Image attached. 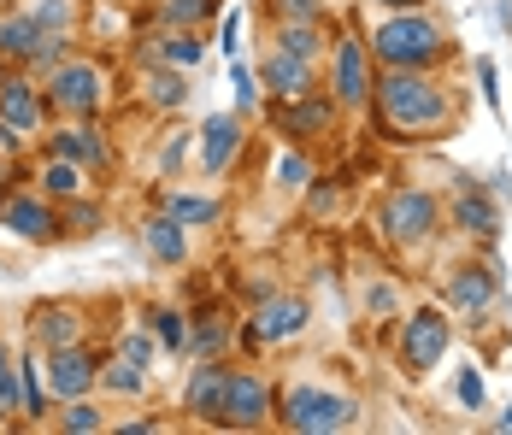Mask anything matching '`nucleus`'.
Listing matches in <instances>:
<instances>
[{"instance_id": "15", "label": "nucleus", "mask_w": 512, "mask_h": 435, "mask_svg": "<svg viewBox=\"0 0 512 435\" xmlns=\"http://www.w3.org/2000/svg\"><path fill=\"white\" fill-rule=\"evenodd\" d=\"M48 153L77 159L89 177H106V171H112V142H106V130L95 124V118H65V130L48 136Z\"/></svg>"}, {"instance_id": "9", "label": "nucleus", "mask_w": 512, "mask_h": 435, "mask_svg": "<svg viewBox=\"0 0 512 435\" xmlns=\"http://www.w3.org/2000/svg\"><path fill=\"white\" fill-rule=\"evenodd\" d=\"M271 412H277V388L265 383L259 371L248 365H230V377H224V406H218V430H265L271 424Z\"/></svg>"}, {"instance_id": "43", "label": "nucleus", "mask_w": 512, "mask_h": 435, "mask_svg": "<svg viewBox=\"0 0 512 435\" xmlns=\"http://www.w3.org/2000/svg\"><path fill=\"white\" fill-rule=\"evenodd\" d=\"M183 159H189V130H177V136L165 142V153H159V171H165V177H183Z\"/></svg>"}, {"instance_id": "39", "label": "nucleus", "mask_w": 512, "mask_h": 435, "mask_svg": "<svg viewBox=\"0 0 512 435\" xmlns=\"http://www.w3.org/2000/svg\"><path fill=\"white\" fill-rule=\"evenodd\" d=\"M71 59V36H42L36 42V53H30V65L24 71H36V77H48L53 65H65Z\"/></svg>"}, {"instance_id": "17", "label": "nucleus", "mask_w": 512, "mask_h": 435, "mask_svg": "<svg viewBox=\"0 0 512 435\" xmlns=\"http://www.w3.org/2000/svg\"><path fill=\"white\" fill-rule=\"evenodd\" d=\"M254 77H259V89H265L271 100H295V95H307V89H318V65H307V59H295V53H283V48H271V42H265V53H259Z\"/></svg>"}, {"instance_id": "49", "label": "nucleus", "mask_w": 512, "mask_h": 435, "mask_svg": "<svg viewBox=\"0 0 512 435\" xmlns=\"http://www.w3.org/2000/svg\"><path fill=\"white\" fill-rule=\"evenodd\" d=\"M489 430H501V435H512V406H507V412H501V418H495V424H489Z\"/></svg>"}, {"instance_id": "2", "label": "nucleus", "mask_w": 512, "mask_h": 435, "mask_svg": "<svg viewBox=\"0 0 512 435\" xmlns=\"http://www.w3.org/2000/svg\"><path fill=\"white\" fill-rule=\"evenodd\" d=\"M365 48L377 65H401V71H442L454 59V30L442 18H430V6H412V12H383L371 30H365Z\"/></svg>"}, {"instance_id": "44", "label": "nucleus", "mask_w": 512, "mask_h": 435, "mask_svg": "<svg viewBox=\"0 0 512 435\" xmlns=\"http://www.w3.org/2000/svg\"><path fill=\"white\" fill-rule=\"evenodd\" d=\"M454 388H460V406H465V412H483V371H471V365H465Z\"/></svg>"}, {"instance_id": "3", "label": "nucleus", "mask_w": 512, "mask_h": 435, "mask_svg": "<svg viewBox=\"0 0 512 435\" xmlns=\"http://www.w3.org/2000/svg\"><path fill=\"white\" fill-rule=\"evenodd\" d=\"M436 230H442V194L436 189L401 183V189L383 194V206H377V236H383L389 247L418 253V247L436 242Z\"/></svg>"}, {"instance_id": "29", "label": "nucleus", "mask_w": 512, "mask_h": 435, "mask_svg": "<svg viewBox=\"0 0 512 435\" xmlns=\"http://www.w3.org/2000/svg\"><path fill=\"white\" fill-rule=\"evenodd\" d=\"M148 383H154V371H148V365H136V359H124V353L101 359V394L136 400V394H148Z\"/></svg>"}, {"instance_id": "12", "label": "nucleus", "mask_w": 512, "mask_h": 435, "mask_svg": "<svg viewBox=\"0 0 512 435\" xmlns=\"http://www.w3.org/2000/svg\"><path fill=\"white\" fill-rule=\"evenodd\" d=\"M442 224L460 230V236H477V242H495V230H501V200H495V189L460 177L454 194L442 200Z\"/></svg>"}, {"instance_id": "35", "label": "nucleus", "mask_w": 512, "mask_h": 435, "mask_svg": "<svg viewBox=\"0 0 512 435\" xmlns=\"http://www.w3.org/2000/svg\"><path fill=\"white\" fill-rule=\"evenodd\" d=\"M230 89H236V112L254 118L259 112V77H254V65H242V53L230 59Z\"/></svg>"}, {"instance_id": "18", "label": "nucleus", "mask_w": 512, "mask_h": 435, "mask_svg": "<svg viewBox=\"0 0 512 435\" xmlns=\"http://www.w3.org/2000/svg\"><path fill=\"white\" fill-rule=\"evenodd\" d=\"M307 324H312V306L301 300V294L271 289V294H265V300L254 306V330H259V341H301V336H307Z\"/></svg>"}, {"instance_id": "7", "label": "nucleus", "mask_w": 512, "mask_h": 435, "mask_svg": "<svg viewBox=\"0 0 512 435\" xmlns=\"http://www.w3.org/2000/svg\"><path fill=\"white\" fill-rule=\"evenodd\" d=\"M324 59H330V95H336V106L342 112H365L371 106V83H377V59L365 48V36L336 30Z\"/></svg>"}, {"instance_id": "32", "label": "nucleus", "mask_w": 512, "mask_h": 435, "mask_svg": "<svg viewBox=\"0 0 512 435\" xmlns=\"http://www.w3.org/2000/svg\"><path fill=\"white\" fill-rule=\"evenodd\" d=\"M30 18L42 24V36H77L83 6L77 0H30Z\"/></svg>"}, {"instance_id": "45", "label": "nucleus", "mask_w": 512, "mask_h": 435, "mask_svg": "<svg viewBox=\"0 0 512 435\" xmlns=\"http://www.w3.org/2000/svg\"><path fill=\"white\" fill-rule=\"evenodd\" d=\"M336 200H342V189H336V183H312V194H307V218H324V212H336Z\"/></svg>"}, {"instance_id": "16", "label": "nucleus", "mask_w": 512, "mask_h": 435, "mask_svg": "<svg viewBox=\"0 0 512 435\" xmlns=\"http://www.w3.org/2000/svg\"><path fill=\"white\" fill-rule=\"evenodd\" d=\"M71 341H89V318L77 300H42L30 306V347L53 353V347H71Z\"/></svg>"}, {"instance_id": "13", "label": "nucleus", "mask_w": 512, "mask_h": 435, "mask_svg": "<svg viewBox=\"0 0 512 435\" xmlns=\"http://www.w3.org/2000/svg\"><path fill=\"white\" fill-rule=\"evenodd\" d=\"M0 224L30 247H48L59 242V206H53L42 189H18V194H0Z\"/></svg>"}, {"instance_id": "25", "label": "nucleus", "mask_w": 512, "mask_h": 435, "mask_svg": "<svg viewBox=\"0 0 512 435\" xmlns=\"http://www.w3.org/2000/svg\"><path fill=\"white\" fill-rule=\"evenodd\" d=\"M230 318H218V312H201V318H189V336H183V359H224L230 353Z\"/></svg>"}, {"instance_id": "11", "label": "nucleus", "mask_w": 512, "mask_h": 435, "mask_svg": "<svg viewBox=\"0 0 512 435\" xmlns=\"http://www.w3.org/2000/svg\"><path fill=\"white\" fill-rule=\"evenodd\" d=\"M42 377H48V394H53V400L95 394V388H101V353H95L89 341L53 347V353H42Z\"/></svg>"}, {"instance_id": "50", "label": "nucleus", "mask_w": 512, "mask_h": 435, "mask_svg": "<svg viewBox=\"0 0 512 435\" xmlns=\"http://www.w3.org/2000/svg\"><path fill=\"white\" fill-rule=\"evenodd\" d=\"M6 77H12V65H6V59H0V83H6Z\"/></svg>"}, {"instance_id": "34", "label": "nucleus", "mask_w": 512, "mask_h": 435, "mask_svg": "<svg viewBox=\"0 0 512 435\" xmlns=\"http://www.w3.org/2000/svg\"><path fill=\"white\" fill-rule=\"evenodd\" d=\"M148 330H154V341L165 347V353H183V336H189V318H183L177 306H154V312H148Z\"/></svg>"}, {"instance_id": "41", "label": "nucleus", "mask_w": 512, "mask_h": 435, "mask_svg": "<svg viewBox=\"0 0 512 435\" xmlns=\"http://www.w3.org/2000/svg\"><path fill=\"white\" fill-rule=\"evenodd\" d=\"M18 418V359L0 347V424Z\"/></svg>"}, {"instance_id": "33", "label": "nucleus", "mask_w": 512, "mask_h": 435, "mask_svg": "<svg viewBox=\"0 0 512 435\" xmlns=\"http://www.w3.org/2000/svg\"><path fill=\"white\" fill-rule=\"evenodd\" d=\"M65 435H101L106 430V412L95 406V394H77V400H65V412L53 418Z\"/></svg>"}, {"instance_id": "20", "label": "nucleus", "mask_w": 512, "mask_h": 435, "mask_svg": "<svg viewBox=\"0 0 512 435\" xmlns=\"http://www.w3.org/2000/svg\"><path fill=\"white\" fill-rule=\"evenodd\" d=\"M242 112H218L201 124V171L206 177H224L236 159H242Z\"/></svg>"}, {"instance_id": "28", "label": "nucleus", "mask_w": 512, "mask_h": 435, "mask_svg": "<svg viewBox=\"0 0 512 435\" xmlns=\"http://www.w3.org/2000/svg\"><path fill=\"white\" fill-rule=\"evenodd\" d=\"M218 12H224V0H154L159 30H206Z\"/></svg>"}, {"instance_id": "5", "label": "nucleus", "mask_w": 512, "mask_h": 435, "mask_svg": "<svg viewBox=\"0 0 512 435\" xmlns=\"http://www.w3.org/2000/svg\"><path fill=\"white\" fill-rule=\"evenodd\" d=\"M48 112L59 118H101L106 100H112V71H106L101 59H65V65H53L48 71Z\"/></svg>"}, {"instance_id": "37", "label": "nucleus", "mask_w": 512, "mask_h": 435, "mask_svg": "<svg viewBox=\"0 0 512 435\" xmlns=\"http://www.w3.org/2000/svg\"><path fill=\"white\" fill-rule=\"evenodd\" d=\"M265 6V24L277 18H330V0H259Z\"/></svg>"}, {"instance_id": "30", "label": "nucleus", "mask_w": 512, "mask_h": 435, "mask_svg": "<svg viewBox=\"0 0 512 435\" xmlns=\"http://www.w3.org/2000/svg\"><path fill=\"white\" fill-rule=\"evenodd\" d=\"M165 212H171L183 230H206V224L224 218V200H212V194H189V189H165Z\"/></svg>"}, {"instance_id": "4", "label": "nucleus", "mask_w": 512, "mask_h": 435, "mask_svg": "<svg viewBox=\"0 0 512 435\" xmlns=\"http://www.w3.org/2000/svg\"><path fill=\"white\" fill-rule=\"evenodd\" d=\"M354 418H359L354 400L324 383H289L277 394V412H271V424H283L289 435H336L354 430Z\"/></svg>"}, {"instance_id": "24", "label": "nucleus", "mask_w": 512, "mask_h": 435, "mask_svg": "<svg viewBox=\"0 0 512 435\" xmlns=\"http://www.w3.org/2000/svg\"><path fill=\"white\" fill-rule=\"evenodd\" d=\"M142 247L154 253L159 265H183L189 259V230L171 212H154V218H142Z\"/></svg>"}, {"instance_id": "27", "label": "nucleus", "mask_w": 512, "mask_h": 435, "mask_svg": "<svg viewBox=\"0 0 512 435\" xmlns=\"http://www.w3.org/2000/svg\"><path fill=\"white\" fill-rule=\"evenodd\" d=\"M18 418H24V424H42V418H48V377H42V353H24V359H18Z\"/></svg>"}, {"instance_id": "47", "label": "nucleus", "mask_w": 512, "mask_h": 435, "mask_svg": "<svg viewBox=\"0 0 512 435\" xmlns=\"http://www.w3.org/2000/svg\"><path fill=\"white\" fill-rule=\"evenodd\" d=\"M159 418H130V424H118V435H154Z\"/></svg>"}, {"instance_id": "48", "label": "nucleus", "mask_w": 512, "mask_h": 435, "mask_svg": "<svg viewBox=\"0 0 512 435\" xmlns=\"http://www.w3.org/2000/svg\"><path fill=\"white\" fill-rule=\"evenodd\" d=\"M377 12H412V6H430V0H371Z\"/></svg>"}, {"instance_id": "6", "label": "nucleus", "mask_w": 512, "mask_h": 435, "mask_svg": "<svg viewBox=\"0 0 512 435\" xmlns=\"http://www.w3.org/2000/svg\"><path fill=\"white\" fill-rule=\"evenodd\" d=\"M454 347V312L448 306H412L401 312V336H395V365L407 377H430Z\"/></svg>"}, {"instance_id": "21", "label": "nucleus", "mask_w": 512, "mask_h": 435, "mask_svg": "<svg viewBox=\"0 0 512 435\" xmlns=\"http://www.w3.org/2000/svg\"><path fill=\"white\" fill-rule=\"evenodd\" d=\"M330 36H336L330 18H277L265 42L283 48V53H295V59H307V65H318V59L330 53Z\"/></svg>"}, {"instance_id": "22", "label": "nucleus", "mask_w": 512, "mask_h": 435, "mask_svg": "<svg viewBox=\"0 0 512 435\" xmlns=\"http://www.w3.org/2000/svg\"><path fill=\"white\" fill-rule=\"evenodd\" d=\"M36 42H42V24L30 18V6H12V12H0V59L6 65H30V53H36Z\"/></svg>"}, {"instance_id": "42", "label": "nucleus", "mask_w": 512, "mask_h": 435, "mask_svg": "<svg viewBox=\"0 0 512 435\" xmlns=\"http://www.w3.org/2000/svg\"><path fill=\"white\" fill-rule=\"evenodd\" d=\"M477 89H483L489 112H501V71H495V59H477Z\"/></svg>"}, {"instance_id": "23", "label": "nucleus", "mask_w": 512, "mask_h": 435, "mask_svg": "<svg viewBox=\"0 0 512 435\" xmlns=\"http://www.w3.org/2000/svg\"><path fill=\"white\" fill-rule=\"evenodd\" d=\"M189 71H177V65H142V100L154 106V112H177V106H189Z\"/></svg>"}, {"instance_id": "36", "label": "nucleus", "mask_w": 512, "mask_h": 435, "mask_svg": "<svg viewBox=\"0 0 512 435\" xmlns=\"http://www.w3.org/2000/svg\"><path fill=\"white\" fill-rule=\"evenodd\" d=\"M359 300H365V312H371V318H401V289H395L389 277H371Z\"/></svg>"}, {"instance_id": "8", "label": "nucleus", "mask_w": 512, "mask_h": 435, "mask_svg": "<svg viewBox=\"0 0 512 435\" xmlns=\"http://www.w3.org/2000/svg\"><path fill=\"white\" fill-rule=\"evenodd\" d=\"M265 118H271L277 136H289L295 147H307V142H318V136H336V130H342V106H336L330 89H307V95H295V100H271Z\"/></svg>"}, {"instance_id": "26", "label": "nucleus", "mask_w": 512, "mask_h": 435, "mask_svg": "<svg viewBox=\"0 0 512 435\" xmlns=\"http://www.w3.org/2000/svg\"><path fill=\"white\" fill-rule=\"evenodd\" d=\"M36 189L59 206V200H71V194H89V171H83L77 159H59V153H48V159L36 165Z\"/></svg>"}, {"instance_id": "19", "label": "nucleus", "mask_w": 512, "mask_h": 435, "mask_svg": "<svg viewBox=\"0 0 512 435\" xmlns=\"http://www.w3.org/2000/svg\"><path fill=\"white\" fill-rule=\"evenodd\" d=\"M224 377H230V359H195V365H189V383H183V412H189L195 424H212V430H218Z\"/></svg>"}, {"instance_id": "31", "label": "nucleus", "mask_w": 512, "mask_h": 435, "mask_svg": "<svg viewBox=\"0 0 512 435\" xmlns=\"http://www.w3.org/2000/svg\"><path fill=\"white\" fill-rule=\"evenodd\" d=\"M106 212L89 200V194H71V200H59V236H101Z\"/></svg>"}, {"instance_id": "1", "label": "nucleus", "mask_w": 512, "mask_h": 435, "mask_svg": "<svg viewBox=\"0 0 512 435\" xmlns=\"http://www.w3.org/2000/svg\"><path fill=\"white\" fill-rule=\"evenodd\" d=\"M371 124L383 142H442L460 124V89L442 83V71H401L377 65L371 83Z\"/></svg>"}, {"instance_id": "46", "label": "nucleus", "mask_w": 512, "mask_h": 435, "mask_svg": "<svg viewBox=\"0 0 512 435\" xmlns=\"http://www.w3.org/2000/svg\"><path fill=\"white\" fill-rule=\"evenodd\" d=\"M218 48L230 53V59L242 53V12H224V24H218Z\"/></svg>"}, {"instance_id": "40", "label": "nucleus", "mask_w": 512, "mask_h": 435, "mask_svg": "<svg viewBox=\"0 0 512 435\" xmlns=\"http://www.w3.org/2000/svg\"><path fill=\"white\" fill-rule=\"evenodd\" d=\"M118 353H124V359H136V365H154L159 341H154V330H142V324H130V330L118 336Z\"/></svg>"}, {"instance_id": "10", "label": "nucleus", "mask_w": 512, "mask_h": 435, "mask_svg": "<svg viewBox=\"0 0 512 435\" xmlns=\"http://www.w3.org/2000/svg\"><path fill=\"white\" fill-rule=\"evenodd\" d=\"M495 300H501V271H495V259H454V265L442 271V306H448L454 318H483Z\"/></svg>"}, {"instance_id": "14", "label": "nucleus", "mask_w": 512, "mask_h": 435, "mask_svg": "<svg viewBox=\"0 0 512 435\" xmlns=\"http://www.w3.org/2000/svg\"><path fill=\"white\" fill-rule=\"evenodd\" d=\"M0 124L12 136H24V142L48 130V95H42V77L36 71H12L0 83Z\"/></svg>"}, {"instance_id": "38", "label": "nucleus", "mask_w": 512, "mask_h": 435, "mask_svg": "<svg viewBox=\"0 0 512 435\" xmlns=\"http://www.w3.org/2000/svg\"><path fill=\"white\" fill-rule=\"evenodd\" d=\"M271 177H277V189H307V183H312V165H307V153H301V147L289 142V153L277 159V171H271Z\"/></svg>"}]
</instances>
